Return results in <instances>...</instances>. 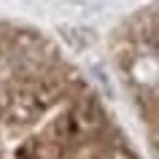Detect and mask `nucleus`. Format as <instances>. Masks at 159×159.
<instances>
[{
	"label": "nucleus",
	"instance_id": "1",
	"mask_svg": "<svg viewBox=\"0 0 159 159\" xmlns=\"http://www.w3.org/2000/svg\"><path fill=\"white\" fill-rule=\"evenodd\" d=\"M148 43L154 46V51L159 54V22H157V25H154V27L148 30Z\"/></svg>",
	"mask_w": 159,
	"mask_h": 159
}]
</instances>
